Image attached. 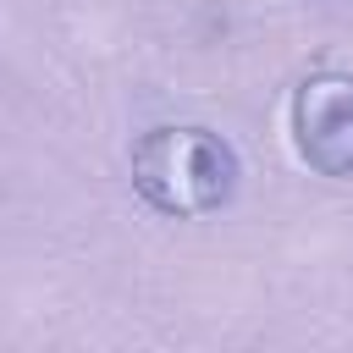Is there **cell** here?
<instances>
[{
  "mask_svg": "<svg viewBox=\"0 0 353 353\" xmlns=\"http://www.w3.org/2000/svg\"><path fill=\"white\" fill-rule=\"evenodd\" d=\"M127 165H132L138 199L171 221H204V215L226 210L237 193V176H243L237 149L221 132L188 127V121H165V127L138 132Z\"/></svg>",
  "mask_w": 353,
  "mask_h": 353,
  "instance_id": "cell-1",
  "label": "cell"
},
{
  "mask_svg": "<svg viewBox=\"0 0 353 353\" xmlns=\"http://www.w3.org/2000/svg\"><path fill=\"white\" fill-rule=\"evenodd\" d=\"M292 138L320 176H353V72H314L298 83Z\"/></svg>",
  "mask_w": 353,
  "mask_h": 353,
  "instance_id": "cell-2",
  "label": "cell"
}]
</instances>
